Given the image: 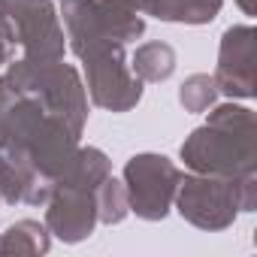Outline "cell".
<instances>
[{
    "label": "cell",
    "mask_w": 257,
    "mask_h": 257,
    "mask_svg": "<svg viewBox=\"0 0 257 257\" xmlns=\"http://www.w3.org/2000/svg\"><path fill=\"white\" fill-rule=\"evenodd\" d=\"M182 161L200 176H248L257 173V121L248 106L224 103L209 121L185 140Z\"/></svg>",
    "instance_id": "cell-1"
},
{
    "label": "cell",
    "mask_w": 257,
    "mask_h": 257,
    "mask_svg": "<svg viewBox=\"0 0 257 257\" xmlns=\"http://www.w3.org/2000/svg\"><path fill=\"white\" fill-rule=\"evenodd\" d=\"M112 173L109 158L100 149H79L73 170L55 182L46 212V227L61 242H82L97 227V188Z\"/></svg>",
    "instance_id": "cell-2"
},
{
    "label": "cell",
    "mask_w": 257,
    "mask_h": 257,
    "mask_svg": "<svg viewBox=\"0 0 257 257\" xmlns=\"http://www.w3.org/2000/svg\"><path fill=\"white\" fill-rule=\"evenodd\" d=\"M176 206L200 230H227L239 212L257 209V173L248 176H182Z\"/></svg>",
    "instance_id": "cell-3"
},
{
    "label": "cell",
    "mask_w": 257,
    "mask_h": 257,
    "mask_svg": "<svg viewBox=\"0 0 257 257\" xmlns=\"http://www.w3.org/2000/svg\"><path fill=\"white\" fill-rule=\"evenodd\" d=\"M70 46L76 58L85 64L88 94L94 106L109 112H131L143 100L146 82L134 76L131 61L124 55V43L112 37H82V40H70Z\"/></svg>",
    "instance_id": "cell-4"
},
{
    "label": "cell",
    "mask_w": 257,
    "mask_h": 257,
    "mask_svg": "<svg viewBox=\"0 0 257 257\" xmlns=\"http://www.w3.org/2000/svg\"><path fill=\"white\" fill-rule=\"evenodd\" d=\"M7 79L37 97L52 115H58L61 121H67L73 131L82 137V127L88 121V94H85V85L79 79V70L64 64L61 61H13L10 64V73Z\"/></svg>",
    "instance_id": "cell-5"
},
{
    "label": "cell",
    "mask_w": 257,
    "mask_h": 257,
    "mask_svg": "<svg viewBox=\"0 0 257 257\" xmlns=\"http://www.w3.org/2000/svg\"><path fill=\"white\" fill-rule=\"evenodd\" d=\"M0 37L22 46L28 61H61L64 28L52 0H13L0 4Z\"/></svg>",
    "instance_id": "cell-6"
},
{
    "label": "cell",
    "mask_w": 257,
    "mask_h": 257,
    "mask_svg": "<svg viewBox=\"0 0 257 257\" xmlns=\"http://www.w3.org/2000/svg\"><path fill=\"white\" fill-rule=\"evenodd\" d=\"M182 182V170L164 155H134L124 167V191L131 212L146 221H164L176 191Z\"/></svg>",
    "instance_id": "cell-7"
},
{
    "label": "cell",
    "mask_w": 257,
    "mask_h": 257,
    "mask_svg": "<svg viewBox=\"0 0 257 257\" xmlns=\"http://www.w3.org/2000/svg\"><path fill=\"white\" fill-rule=\"evenodd\" d=\"M61 16L70 40L112 37L127 46L146 31L143 13L134 7V0H61Z\"/></svg>",
    "instance_id": "cell-8"
},
{
    "label": "cell",
    "mask_w": 257,
    "mask_h": 257,
    "mask_svg": "<svg viewBox=\"0 0 257 257\" xmlns=\"http://www.w3.org/2000/svg\"><path fill=\"white\" fill-rule=\"evenodd\" d=\"M215 85L227 97H254V28L239 25L221 37Z\"/></svg>",
    "instance_id": "cell-9"
},
{
    "label": "cell",
    "mask_w": 257,
    "mask_h": 257,
    "mask_svg": "<svg viewBox=\"0 0 257 257\" xmlns=\"http://www.w3.org/2000/svg\"><path fill=\"white\" fill-rule=\"evenodd\" d=\"M49 245H52L49 227L31 218L16 221L13 227L0 233V257H34V254H46Z\"/></svg>",
    "instance_id": "cell-10"
},
{
    "label": "cell",
    "mask_w": 257,
    "mask_h": 257,
    "mask_svg": "<svg viewBox=\"0 0 257 257\" xmlns=\"http://www.w3.org/2000/svg\"><path fill=\"white\" fill-rule=\"evenodd\" d=\"M131 70L140 82H164L176 73V52L167 43H146L134 52Z\"/></svg>",
    "instance_id": "cell-11"
},
{
    "label": "cell",
    "mask_w": 257,
    "mask_h": 257,
    "mask_svg": "<svg viewBox=\"0 0 257 257\" xmlns=\"http://www.w3.org/2000/svg\"><path fill=\"white\" fill-rule=\"evenodd\" d=\"M224 0H158L149 16L161 22H185V25H209L221 13Z\"/></svg>",
    "instance_id": "cell-12"
},
{
    "label": "cell",
    "mask_w": 257,
    "mask_h": 257,
    "mask_svg": "<svg viewBox=\"0 0 257 257\" xmlns=\"http://www.w3.org/2000/svg\"><path fill=\"white\" fill-rule=\"evenodd\" d=\"M131 212V203H127V191L124 182L106 176L97 188V221L103 224H121Z\"/></svg>",
    "instance_id": "cell-13"
},
{
    "label": "cell",
    "mask_w": 257,
    "mask_h": 257,
    "mask_svg": "<svg viewBox=\"0 0 257 257\" xmlns=\"http://www.w3.org/2000/svg\"><path fill=\"white\" fill-rule=\"evenodd\" d=\"M215 97H218V85H215V76H206V73H197L191 79H185L182 91H179V100L188 112H206L215 106Z\"/></svg>",
    "instance_id": "cell-14"
},
{
    "label": "cell",
    "mask_w": 257,
    "mask_h": 257,
    "mask_svg": "<svg viewBox=\"0 0 257 257\" xmlns=\"http://www.w3.org/2000/svg\"><path fill=\"white\" fill-rule=\"evenodd\" d=\"M10 55H13V46H10L4 37H0V67H4V64H10Z\"/></svg>",
    "instance_id": "cell-15"
},
{
    "label": "cell",
    "mask_w": 257,
    "mask_h": 257,
    "mask_svg": "<svg viewBox=\"0 0 257 257\" xmlns=\"http://www.w3.org/2000/svg\"><path fill=\"white\" fill-rule=\"evenodd\" d=\"M155 4H158V0H134V7H137V10H140V13H143V16H149V13H152V7H155Z\"/></svg>",
    "instance_id": "cell-16"
},
{
    "label": "cell",
    "mask_w": 257,
    "mask_h": 257,
    "mask_svg": "<svg viewBox=\"0 0 257 257\" xmlns=\"http://www.w3.org/2000/svg\"><path fill=\"white\" fill-rule=\"evenodd\" d=\"M239 7H242V10H245V13H248V16H251V13H254V7H251V0H239Z\"/></svg>",
    "instance_id": "cell-17"
}]
</instances>
